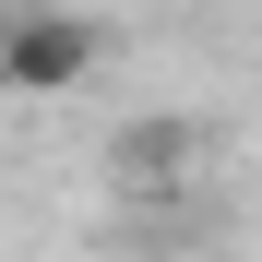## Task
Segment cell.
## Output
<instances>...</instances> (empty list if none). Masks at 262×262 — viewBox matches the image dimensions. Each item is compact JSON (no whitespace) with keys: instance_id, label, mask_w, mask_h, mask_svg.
Here are the masks:
<instances>
[{"instance_id":"1","label":"cell","mask_w":262,"mask_h":262,"mask_svg":"<svg viewBox=\"0 0 262 262\" xmlns=\"http://www.w3.org/2000/svg\"><path fill=\"white\" fill-rule=\"evenodd\" d=\"M96 60H107L96 12H12V36H0V96H72V83H96Z\"/></svg>"},{"instance_id":"2","label":"cell","mask_w":262,"mask_h":262,"mask_svg":"<svg viewBox=\"0 0 262 262\" xmlns=\"http://www.w3.org/2000/svg\"><path fill=\"white\" fill-rule=\"evenodd\" d=\"M167 167H191V119H143L119 143V179H167Z\"/></svg>"},{"instance_id":"3","label":"cell","mask_w":262,"mask_h":262,"mask_svg":"<svg viewBox=\"0 0 262 262\" xmlns=\"http://www.w3.org/2000/svg\"><path fill=\"white\" fill-rule=\"evenodd\" d=\"M0 36H12V24H0Z\"/></svg>"}]
</instances>
